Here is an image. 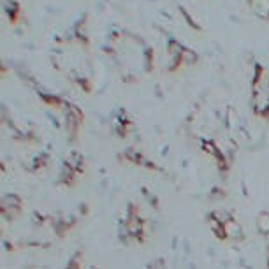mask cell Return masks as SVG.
Segmentation results:
<instances>
[{
	"instance_id": "6da1fadb",
	"label": "cell",
	"mask_w": 269,
	"mask_h": 269,
	"mask_svg": "<svg viewBox=\"0 0 269 269\" xmlns=\"http://www.w3.org/2000/svg\"><path fill=\"white\" fill-rule=\"evenodd\" d=\"M225 234H227V240H234V241H241L244 238L243 227H241V223L236 218L229 220V222L225 223Z\"/></svg>"
},
{
	"instance_id": "5b68a950",
	"label": "cell",
	"mask_w": 269,
	"mask_h": 269,
	"mask_svg": "<svg viewBox=\"0 0 269 269\" xmlns=\"http://www.w3.org/2000/svg\"><path fill=\"white\" fill-rule=\"evenodd\" d=\"M148 269H165V261L164 259H155L148 264Z\"/></svg>"
},
{
	"instance_id": "277c9868",
	"label": "cell",
	"mask_w": 269,
	"mask_h": 269,
	"mask_svg": "<svg viewBox=\"0 0 269 269\" xmlns=\"http://www.w3.org/2000/svg\"><path fill=\"white\" fill-rule=\"evenodd\" d=\"M211 216H215V218L218 220L220 223H223V225H225V223H227L229 220L234 218V216H232V215L229 213L227 210H215L213 213H211Z\"/></svg>"
},
{
	"instance_id": "7a4b0ae2",
	"label": "cell",
	"mask_w": 269,
	"mask_h": 269,
	"mask_svg": "<svg viewBox=\"0 0 269 269\" xmlns=\"http://www.w3.org/2000/svg\"><path fill=\"white\" fill-rule=\"evenodd\" d=\"M208 227H210V231L213 232L218 240H227V234H225V225L223 223H220L218 220L215 218V216H208Z\"/></svg>"
},
{
	"instance_id": "3957f363",
	"label": "cell",
	"mask_w": 269,
	"mask_h": 269,
	"mask_svg": "<svg viewBox=\"0 0 269 269\" xmlns=\"http://www.w3.org/2000/svg\"><path fill=\"white\" fill-rule=\"evenodd\" d=\"M257 229L264 236H269V211H264L257 216Z\"/></svg>"
}]
</instances>
